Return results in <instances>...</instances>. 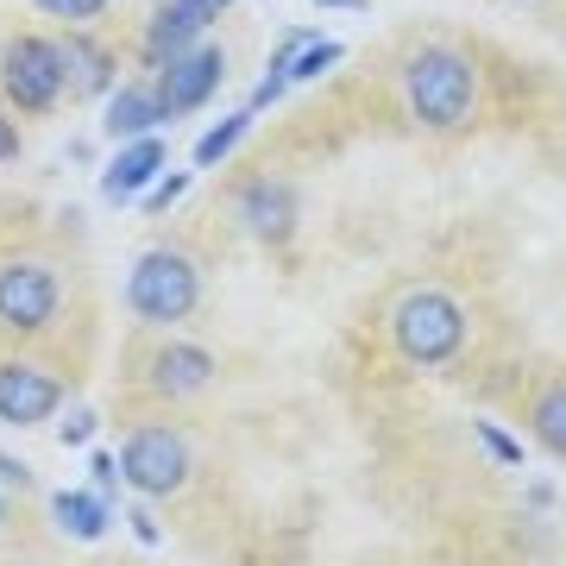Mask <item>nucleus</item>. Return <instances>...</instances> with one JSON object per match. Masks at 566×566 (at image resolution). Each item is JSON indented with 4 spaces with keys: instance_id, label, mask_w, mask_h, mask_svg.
<instances>
[{
    "instance_id": "3",
    "label": "nucleus",
    "mask_w": 566,
    "mask_h": 566,
    "mask_svg": "<svg viewBox=\"0 0 566 566\" xmlns=\"http://www.w3.org/2000/svg\"><path fill=\"white\" fill-rule=\"evenodd\" d=\"M390 334H397V353H403V359L447 365L465 346V308L453 303L447 290H416V296H403V303H397Z\"/></svg>"
},
{
    "instance_id": "21",
    "label": "nucleus",
    "mask_w": 566,
    "mask_h": 566,
    "mask_svg": "<svg viewBox=\"0 0 566 566\" xmlns=\"http://www.w3.org/2000/svg\"><path fill=\"white\" fill-rule=\"evenodd\" d=\"M88 479H95V491H102L107 504H114V485H120V460L95 447V453H88Z\"/></svg>"
},
{
    "instance_id": "5",
    "label": "nucleus",
    "mask_w": 566,
    "mask_h": 566,
    "mask_svg": "<svg viewBox=\"0 0 566 566\" xmlns=\"http://www.w3.org/2000/svg\"><path fill=\"white\" fill-rule=\"evenodd\" d=\"M63 308V277L39 259H20L0 271V327L13 334H44Z\"/></svg>"
},
{
    "instance_id": "16",
    "label": "nucleus",
    "mask_w": 566,
    "mask_h": 566,
    "mask_svg": "<svg viewBox=\"0 0 566 566\" xmlns=\"http://www.w3.org/2000/svg\"><path fill=\"white\" fill-rule=\"evenodd\" d=\"M252 120H259V107L245 102L240 114H227V120L208 126L202 145H196V170H214V164H227V151H233V145H240L245 133H252Z\"/></svg>"
},
{
    "instance_id": "19",
    "label": "nucleus",
    "mask_w": 566,
    "mask_h": 566,
    "mask_svg": "<svg viewBox=\"0 0 566 566\" xmlns=\"http://www.w3.org/2000/svg\"><path fill=\"white\" fill-rule=\"evenodd\" d=\"M32 7H39V13H51V20H70V25L107 13V0H32Z\"/></svg>"
},
{
    "instance_id": "8",
    "label": "nucleus",
    "mask_w": 566,
    "mask_h": 566,
    "mask_svg": "<svg viewBox=\"0 0 566 566\" xmlns=\"http://www.w3.org/2000/svg\"><path fill=\"white\" fill-rule=\"evenodd\" d=\"M214 13H221V0H164L158 13H151V25H145V51L139 57L151 63V70H164L177 51H189V44L202 39Z\"/></svg>"
},
{
    "instance_id": "4",
    "label": "nucleus",
    "mask_w": 566,
    "mask_h": 566,
    "mask_svg": "<svg viewBox=\"0 0 566 566\" xmlns=\"http://www.w3.org/2000/svg\"><path fill=\"white\" fill-rule=\"evenodd\" d=\"M0 88L20 114H51L63 102V51L44 32H13L0 57Z\"/></svg>"
},
{
    "instance_id": "15",
    "label": "nucleus",
    "mask_w": 566,
    "mask_h": 566,
    "mask_svg": "<svg viewBox=\"0 0 566 566\" xmlns=\"http://www.w3.org/2000/svg\"><path fill=\"white\" fill-rule=\"evenodd\" d=\"M51 516H57V528L70 542H102L107 523H114L102 491H57V497H51Z\"/></svg>"
},
{
    "instance_id": "23",
    "label": "nucleus",
    "mask_w": 566,
    "mask_h": 566,
    "mask_svg": "<svg viewBox=\"0 0 566 566\" xmlns=\"http://www.w3.org/2000/svg\"><path fill=\"white\" fill-rule=\"evenodd\" d=\"M88 434H95V409H76V416L63 422V441H70V447H82Z\"/></svg>"
},
{
    "instance_id": "28",
    "label": "nucleus",
    "mask_w": 566,
    "mask_h": 566,
    "mask_svg": "<svg viewBox=\"0 0 566 566\" xmlns=\"http://www.w3.org/2000/svg\"><path fill=\"white\" fill-rule=\"evenodd\" d=\"M221 7H227V0H221Z\"/></svg>"
},
{
    "instance_id": "24",
    "label": "nucleus",
    "mask_w": 566,
    "mask_h": 566,
    "mask_svg": "<svg viewBox=\"0 0 566 566\" xmlns=\"http://www.w3.org/2000/svg\"><path fill=\"white\" fill-rule=\"evenodd\" d=\"M13 158H20V126L0 114V164H13Z\"/></svg>"
},
{
    "instance_id": "25",
    "label": "nucleus",
    "mask_w": 566,
    "mask_h": 566,
    "mask_svg": "<svg viewBox=\"0 0 566 566\" xmlns=\"http://www.w3.org/2000/svg\"><path fill=\"white\" fill-rule=\"evenodd\" d=\"M0 485H13V491H25V485H32V472H25L20 460H7V453H0Z\"/></svg>"
},
{
    "instance_id": "1",
    "label": "nucleus",
    "mask_w": 566,
    "mask_h": 566,
    "mask_svg": "<svg viewBox=\"0 0 566 566\" xmlns=\"http://www.w3.org/2000/svg\"><path fill=\"white\" fill-rule=\"evenodd\" d=\"M409 114L434 133H453L479 114V63L465 57L460 44H422L403 70Z\"/></svg>"
},
{
    "instance_id": "13",
    "label": "nucleus",
    "mask_w": 566,
    "mask_h": 566,
    "mask_svg": "<svg viewBox=\"0 0 566 566\" xmlns=\"http://www.w3.org/2000/svg\"><path fill=\"white\" fill-rule=\"evenodd\" d=\"M208 378H214V353H208V346H189V340L164 346L158 365H151V390H158L164 403H182V397H196Z\"/></svg>"
},
{
    "instance_id": "26",
    "label": "nucleus",
    "mask_w": 566,
    "mask_h": 566,
    "mask_svg": "<svg viewBox=\"0 0 566 566\" xmlns=\"http://www.w3.org/2000/svg\"><path fill=\"white\" fill-rule=\"evenodd\" d=\"M133 535H139V542H158V523H151L145 510H133Z\"/></svg>"
},
{
    "instance_id": "6",
    "label": "nucleus",
    "mask_w": 566,
    "mask_h": 566,
    "mask_svg": "<svg viewBox=\"0 0 566 566\" xmlns=\"http://www.w3.org/2000/svg\"><path fill=\"white\" fill-rule=\"evenodd\" d=\"M120 479L145 497H170L189 479V441L170 434V428H139L120 453Z\"/></svg>"
},
{
    "instance_id": "27",
    "label": "nucleus",
    "mask_w": 566,
    "mask_h": 566,
    "mask_svg": "<svg viewBox=\"0 0 566 566\" xmlns=\"http://www.w3.org/2000/svg\"><path fill=\"white\" fill-rule=\"evenodd\" d=\"M0 528H7V497H0Z\"/></svg>"
},
{
    "instance_id": "20",
    "label": "nucleus",
    "mask_w": 566,
    "mask_h": 566,
    "mask_svg": "<svg viewBox=\"0 0 566 566\" xmlns=\"http://www.w3.org/2000/svg\"><path fill=\"white\" fill-rule=\"evenodd\" d=\"M479 441L491 447V460H504V465H523V447H516V434H504L497 422H479Z\"/></svg>"
},
{
    "instance_id": "10",
    "label": "nucleus",
    "mask_w": 566,
    "mask_h": 566,
    "mask_svg": "<svg viewBox=\"0 0 566 566\" xmlns=\"http://www.w3.org/2000/svg\"><path fill=\"white\" fill-rule=\"evenodd\" d=\"M57 51H63V95L102 102L107 88H114V51H107V44L70 32V39H57Z\"/></svg>"
},
{
    "instance_id": "14",
    "label": "nucleus",
    "mask_w": 566,
    "mask_h": 566,
    "mask_svg": "<svg viewBox=\"0 0 566 566\" xmlns=\"http://www.w3.org/2000/svg\"><path fill=\"white\" fill-rule=\"evenodd\" d=\"M164 120H170V107H164L158 82H133V88H120L114 107L102 114V126L114 133V139H145V133H158Z\"/></svg>"
},
{
    "instance_id": "9",
    "label": "nucleus",
    "mask_w": 566,
    "mask_h": 566,
    "mask_svg": "<svg viewBox=\"0 0 566 566\" xmlns=\"http://www.w3.org/2000/svg\"><path fill=\"white\" fill-rule=\"evenodd\" d=\"M63 403V385L39 365H0V422L39 428L51 422V409Z\"/></svg>"
},
{
    "instance_id": "7",
    "label": "nucleus",
    "mask_w": 566,
    "mask_h": 566,
    "mask_svg": "<svg viewBox=\"0 0 566 566\" xmlns=\"http://www.w3.org/2000/svg\"><path fill=\"white\" fill-rule=\"evenodd\" d=\"M221 76H227L221 44L196 39L189 51H177V57H170V63L158 70V95H164V107H170V120H177V114H196L202 102H214Z\"/></svg>"
},
{
    "instance_id": "17",
    "label": "nucleus",
    "mask_w": 566,
    "mask_h": 566,
    "mask_svg": "<svg viewBox=\"0 0 566 566\" xmlns=\"http://www.w3.org/2000/svg\"><path fill=\"white\" fill-rule=\"evenodd\" d=\"M535 441L566 460V385L542 390V403H535Z\"/></svg>"
},
{
    "instance_id": "2",
    "label": "nucleus",
    "mask_w": 566,
    "mask_h": 566,
    "mask_svg": "<svg viewBox=\"0 0 566 566\" xmlns=\"http://www.w3.org/2000/svg\"><path fill=\"white\" fill-rule=\"evenodd\" d=\"M126 303H133L139 322H182V315H196V303H202V271L182 259V252L158 245V252H145L133 264Z\"/></svg>"
},
{
    "instance_id": "22",
    "label": "nucleus",
    "mask_w": 566,
    "mask_h": 566,
    "mask_svg": "<svg viewBox=\"0 0 566 566\" xmlns=\"http://www.w3.org/2000/svg\"><path fill=\"white\" fill-rule=\"evenodd\" d=\"M145 196H151V202H145V208H151V214H164V208H170V202H177V196H182V177H158V182H151V189H145Z\"/></svg>"
},
{
    "instance_id": "12",
    "label": "nucleus",
    "mask_w": 566,
    "mask_h": 566,
    "mask_svg": "<svg viewBox=\"0 0 566 566\" xmlns=\"http://www.w3.org/2000/svg\"><path fill=\"white\" fill-rule=\"evenodd\" d=\"M296 189L290 182H252L240 196V214H245V227L259 233L264 245H290V233H296Z\"/></svg>"
},
{
    "instance_id": "11",
    "label": "nucleus",
    "mask_w": 566,
    "mask_h": 566,
    "mask_svg": "<svg viewBox=\"0 0 566 566\" xmlns=\"http://www.w3.org/2000/svg\"><path fill=\"white\" fill-rule=\"evenodd\" d=\"M158 177H164V139H158V133H145V139H126V145H120V158L107 164V177H102V202H126V196L151 189Z\"/></svg>"
},
{
    "instance_id": "18",
    "label": "nucleus",
    "mask_w": 566,
    "mask_h": 566,
    "mask_svg": "<svg viewBox=\"0 0 566 566\" xmlns=\"http://www.w3.org/2000/svg\"><path fill=\"white\" fill-rule=\"evenodd\" d=\"M340 57H346V44H334V39H308V51H296V57L283 63V76H290V88H303V82H315L322 70H334Z\"/></svg>"
}]
</instances>
